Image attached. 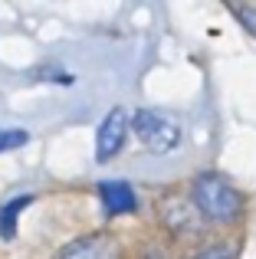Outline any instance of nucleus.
<instances>
[{"label": "nucleus", "instance_id": "f257e3e1", "mask_svg": "<svg viewBox=\"0 0 256 259\" xmlns=\"http://www.w3.org/2000/svg\"><path fill=\"white\" fill-rule=\"evenodd\" d=\"M194 207L214 223H230L243 210V197L217 174H200L194 181Z\"/></svg>", "mask_w": 256, "mask_h": 259}, {"label": "nucleus", "instance_id": "f03ea898", "mask_svg": "<svg viewBox=\"0 0 256 259\" xmlns=\"http://www.w3.org/2000/svg\"><path fill=\"white\" fill-rule=\"evenodd\" d=\"M135 135H138V141L145 148H151V151H171V148L181 145V125L171 118V115L164 112H154V108H141V112H135Z\"/></svg>", "mask_w": 256, "mask_h": 259}, {"label": "nucleus", "instance_id": "7ed1b4c3", "mask_svg": "<svg viewBox=\"0 0 256 259\" xmlns=\"http://www.w3.org/2000/svg\"><path fill=\"white\" fill-rule=\"evenodd\" d=\"M125 135H128V115L122 108L105 115V121L99 125V138H96V158L99 161H109L112 154H118V148L125 145Z\"/></svg>", "mask_w": 256, "mask_h": 259}, {"label": "nucleus", "instance_id": "20e7f679", "mask_svg": "<svg viewBox=\"0 0 256 259\" xmlns=\"http://www.w3.org/2000/svg\"><path fill=\"white\" fill-rule=\"evenodd\" d=\"M59 259H118V246L112 236L96 233V236H86V240L66 246L59 253Z\"/></svg>", "mask_w": 256, "mask_h": 259}, {"label": "nucleus", "instance_id": "39448f33", "mask_svg": "<svg viewBox=\"0 0 256 259\" xmlns=\"http://www.w3.org/2000/svg\"><path fill=\"white\" fill-rule=\"evenodd\" d=\"M99 194H102V203L112 217L115 213H135V207H138L135 190L125 181H102L99 184Z\"/></svg>", "mask_w": 256, "mask_h": 259}, {"label": "nucleus", "instance_id": "423d86ee", "mask_svg": "<svg viewBox=\"0 0 256 259\" xmlns=\"http://www.w3.org/2000/svg\"><path fill=\"white\" fill-rule=\"evenodd\" d=\"M30 203H33V197H17V200L4 203V210H0V236H4V240H13V236H17V217H20V210L30 207Z\"/></svg>", "mask_w": 256, "mask_h": 259}, {"label": "nucleus", "instance_id": "0eeeda50", "mask_svg": "<svg viewBox=\"0 0 256 259\" xmlns=\"http://www.w3.org/2000/svg\"><path fill=\"white\" fill-rule=\"evenodd\" d=\"M26 145L23 128H0V151H13V148Z\"/></svg>", "mask_w": 256, "mask_h": 259}, {"label": "nucleus", "instance_id": "6e6552de", "mask_svg": "<svg viewBox=\"0 0 256 259\" xmlns=\"http://www.w3.org/2000/svg\"><path fill=\"white\" fill-rule=\"evenodd\" d=\"M194 259H233V256L227 253L224 246H210V249H204V253H197Z\"/></svg>", "mask_w": 256, "mask_h": 259}]
</instances>
